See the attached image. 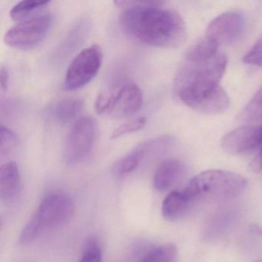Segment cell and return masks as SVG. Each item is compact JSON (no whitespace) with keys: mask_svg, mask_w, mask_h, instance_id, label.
<instances>
[{"mask_svg":"<svg viewBox=\"0 0 262 262\" xmlns=\"http://www.w3.org/2000/svg\"><path fill=\"white\" fill-rule=\"evenodd\" d=\"M227 59L219 53L202 60L185 59L174 79V93L183 103L204 114H220L230 106L228 93L220 85Z\"/></svg>","mask_w":262,"mask_h":262,"instance_id":"obj_1","label":"cell"},{"mask_svg":"<svg viewBox=\"0 0 262 262\" xmlns=\"http://www.w3.org/2000/svg\"><path fill=\"white\" fill-rule=\"evenodd\" d=\"M123 9L120 15L122 28L136 40L159 48L181 47L187 39V27L182 16L163 8L156 1H115Z\"/></svg>","mask_w":262,"mask_h":262,"instance_id":"obj_2","label":"cell"},{"mask_svg":"<svg viewBox=\"0 0 262 262\" xmlns=\"http://www.w3.org/2000/svg\"><path fill=\"white\" fill-rule=\"evenodd\" d=\"M248 181L241 174L221 169L206 170L191 179L183 190L191 203L202 199L228 200L244 192Z\"/></svg>","mask_w":262,"mask_h":262,"instance_id":"obj_3","label":"cell"},{"mask_svg":"<svg viewBox=\"0 0 262 262\" xmlns=\"http://www.w3.org/2000/svg\"><path fill=\"white\" fill-rule=\"evenodd\" d=\"M73 212L74 204L67 194L47 196L23 229L19 244L27 245L36 240L44 230L53 229L64 225L71 219Z\"/></svg>","mask_w":262,"mask_h":262,"instance_id":"obj_4","label":"cell"},{"mask_svg":"<svg viewBox=\"0 0 262 262\" xmlns=\"http://www.w3.org/2000/svg\"><path fill=\"white\" fill-rule=\"evenodd\" d=\"M97 122L91 116L78 119L67 135L63 147V159L68 165L83 162L91 153L98 138Z\"/></svg>","mask_w":262,"mask_h":262,"instance_id":"obj_5","label":"cell"},{"mask_svg":"<svg viewBox=\"0 0 262 262\" xmlns=\"http://www.w3.org/2000/svg\"><path fill=\"white\" fill-rule=\"evenodd\" d=\"M53 23L50 13L36 15L10 28L4 36L6 44L17 50H31L47 36Z\"/></svg>","mask_w":262,"mask_h":262,"instance_id":"obj_6","label":"cell"},{"mask_svg":"<svg viewBox=\"0 0 262 262\" xmlns=\"http://www.w3.org/2000/svg\"><path fill=\"white\" fill-rule=\"evenodd\" d=\"M103 60V50L97 44L82 50L73 59L66 73L64 88L76 90L85 86L94 79Z\"/></svg>","mask_w":262,"mask_h":262,"instance_id":"obj_7","label":"cell"},{"mask_svg":"<svg viewBox=\"0 0 262 262\" xmlns=\"http://www.w3.org/2000/svg\"><path fill=\"white\" fill-rule=\"evenodd\" d=\"M245 18L237 12H227L219 15L207 27L205 36L220 47L231 43L243 33Z\"/></svg>","mask_w":262,"mask_h":262,"instance_id":"obj_8","label":"cell"},{"mask_svg":"<svg viewBox=\"0 0 262 262\" xmlns=\"http://www.w3.org/2000/svg\"><path fill=\"white\" fill-rule=\"evenodd\" d=\"M262 144L261 125H246L224 136L222 147L230 155H242L259 148Z\"/></svg>","mask_w":262,"mask_h":262,"instance_id":"obj_9","label":"cell"},{"mask_svg":"<svg viewBox=\"0 0 262 262\" xmlns=\"http://www.w3.org/2000/svg\"><path fill=\"white\" fill-rule=\"evenodd\" d=\"M143 104V93L135 83L124 85L112 93V102L108 115L114 117L133 116L140 110Z\"/></svg>","mask_w":262,"mask_h":262,"instance_id":"obj_10","label":"cell"},{"mask_svg":"<svg viewBox=\"0 0 262 262\" xmlns=\"http://www.w3.org/2000/svg\"><path fill=\"white\" fill-rule=\"evenodd\" d=\"M186 173V166L178 159H170L163 161L158 166L153 185L159 191H165L179 183Z\"/></svg>","mask_w":262,"mask_h":262,"instance_id":"obj_11","label":"cell"},{"mask_svg":"<svg viewBox=\"0 0 262 262\" xmlns=\"http://www.w3.org/2000/svg\"><path fill=\"white\" fill-rule=\"evenodd\" d=\"M20 174L17 164L9 162L0 168V199L6 204L13 203L19 194Z\"/></svg>","mask_w":262,"mask_h":262,"instance_id":"obj_12","label":"cell"},{"mask_svg":"<svg viewBox=\"0 0 262 262\" xmlns=\"http://www.w3.org/2000/svg\"><path fill=\"white\" fill-rule=\"evenodd\" d=\"M149 142H143L133 148L130 152L115 162L113 172L116 177H124L136 169L141 162L150 151Z\"/></svg>","mask_w":262,"mask_h":262,"instance_id":"obj_13","label":"cell"},{"mask_svg":"<svg viewBox=\"0 0 262 262\" xmlns=\"http://www.w3.org/2000/svg\"><path fill=\"white\" fill-rule=\"evenodd\" d=\"M191 204L183 191H171L162 202V215L171 222L179 220L186 214Z\"/></svg>","mask_w":262,"mask_h":262,"instance_id":"obj_14","label":"cell"},{"mask_svg":"<svg viewBox=\"0 0 262 262\" xmlns=\"http://www.w3.org/2000/svg\"><path fill=\"white\" fill-rule=\"evenodd\" d=\"M83 106V101L78 98L62 99L55 106V118L61 123L65 124L71 122L79 116Z\"/></svg>","mask_w":262,"mask_h":262,"instance_id":"obj_15","label":"cell"},{"mask_svg":"<svg viewBox=\"0 0 262 262\" xmlns=\"http://www.w3.org/2000/svg\"><path fill=\"white\" fill-rule=\"evenodd\" d=\"M50 4V1H43V0H24L16 4L10 10V17L15 21L25 20L29 18L33 17L32 16L34 12L38 11L40 9L47 7Z\"/></svg>","mask_w":262,"mask_h":262,"instance_id":"obj_16","label":"cell"},{"mask_svg":"<svg viewBox=\"0 0 262 262\" xmlns=\"http://www.w3.org/2000/svg\"><path fill=\"white\" fill-rule=\"evenodd\" d=\"M177 248L174 244L167 243L152 248L141 262H176Z\"/></svg>","mask_w":262,"mask_h":262,"instance_id":"obj_17","label":"cell"},{"mask_svg":"<svg viewBox=\"0 0 262 262\" xmlns=\"http://www.w3.org/2000/svg\"><path fill=\"white\" fill-rule=\"evenodd\" d=\"M238 117L244 122H254L262 119V86L241 112Z\"/></svg>","mask_w":262,"mask_h":262,"instance_id":"obj_18","label":"cell"},{"mask_svg":"<svg viewBox=\"0 0 262 262\" xmlns=\"http://www.w3.org/2000/svg\"><path fill=\"white\" fill-rule=\"evenodd\" d=\"M19 142L17 135L10 128L1 125L0 126V153L1 156L8 154Z\"/></svg>","mask_w":262,"mask_h":262,"instance_id":"obj_19","label":"cell"},{"mask_svg":"<svg viewBox=\"0 0 262 262\" xmlns=\"http://www.w3.org/2000/svg\"><path fill=\"white\" fill-rule=\"evenodd\" d=\"M78 262H102V252L99 242L90 238L85 243L83 254Z\"/></svg>","mask_w":262,"mask_h":262,"instance_id":"obj_20","label":"cell"},{"mask_svg":"<svg viewBox=\"0 0 262 262\" xmlns=\"http://www.w3.org/2000/svg\"><path fill=\"white\" fill-rule=\"evenodd\" d=\"M145 124H146V119L145 117L133 119V120L129 121V122L116 128L112 133L110 139H118L125 135L139 131L145 127Z\"/></svg>","mask_w":262,"mask_h":262,"instance_id":"obj_21","label":"cell"},{"mask_svg":"<svg viewBox=\"0 0 262 262\" xmlns=\"http://www.w3.org/2000/svg\"><path fill=\"white\" fill-rule=\"evenodd\" d=\"M243 62L248 65L262 67V36L245 54Z\"/></svg>","mask_w":262,"mask_h":262,"instance_id":"obj_22","label":"cell"},{"mask_svg":"<svg viewBox=\"0 0 262 262\" xmlns=\"http://www.w3.org/2000/svg\"><path fill=\"white\" fill-rule=\"evenodd\" d=\"M112 93H100L95 102V110L97 114H108L111 107Z\"/></svg>","mask_w":262,"mask_h":262,"instance_id":"obj_23","label":"cell"},{"mask_svg":"<svg viewBox=\"0 0 262 262\" xmlns=\"http://www.w3.org/2000/svg\"><path fill=\"white\" fill-rule=\"evenodd\" d=\"M248 168L254 173H259L262 171V144L259 148L258 153L255 158L251 161Z\"/></svg>","mask_w":262,"mask_h":262,"instance_id":"obj_24","label":"cell"},{"mask_svg":"<svg viewBox=\"0 0 262 262\" xmlns=\"http://www.w3.org/2000/svg\"><path fill=\"white\" fill-rule=\"evenodd\" d=\"M9 84L8 70L5 67H2L0 70V85L1 91L4 92L7 90Z\"/></svg>","mask_w":262,"mask_h":262,"instance_id":"obj_25","label":"cell"},{"mask_svg":"<svg viewBox=\"0 0 262 262\" xmlns=\"http://www.w3.org/2000/svg\"><path fill=\"white\" fill-rule=\"evenodd\" d=\"M250 228L253 232L256 233L259 235H262V226H260V225H252Z\"/></svg>","mask_w":262,"mask_h":262,"instance_id":"obj_26","label":"cell"},{"mask_svg":"<svg viewBox=\"0 0 262 262\" xmlns=\"http://www.w3.org/2000/svg\"><path fill=\"white\" fill-rule=\"evenodd\" d=\"M254 262H262V260H255V261Z\"/></svg>","mask_w":262,"mask_h":262,"instance_id":"obj_27","label":"cell"}]
</instances>
